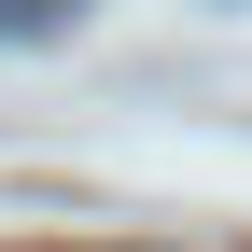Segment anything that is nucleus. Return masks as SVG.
Instances as JSON below:
<instances>
[{
    "label": "nucleus",
    "instance_id": "obj_1",
    "mask_svg": "<svg viewBox=\"0 0 252 252\" xmlns=\"http://www.w3.org/2000/svg\"><path fill=\"white\" fill-rule=\"evenodd\" d=\"M84 0H0V42H70Z\"/></svg>",
    "mask_w": 252,
    "mask_h": 252
}]
</instances>
